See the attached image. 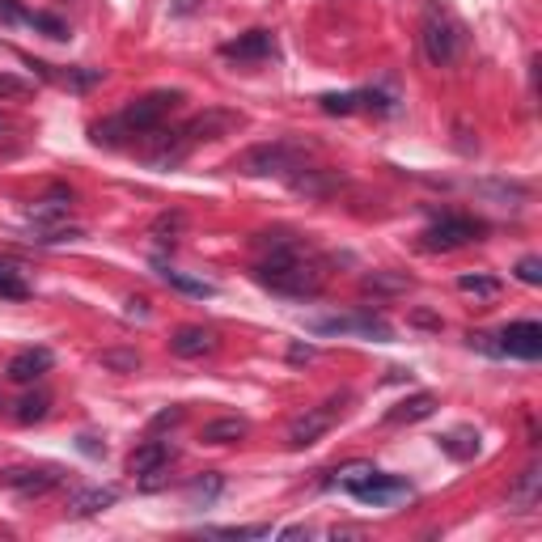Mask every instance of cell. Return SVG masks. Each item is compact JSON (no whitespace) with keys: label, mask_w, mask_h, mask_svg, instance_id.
I'll return each mask as SVG.
<instances>
[{"label":"cell","mask_w":542,"mask_h":542,"mask_svg":"<svg viewBox=\"0 0 542 542\" xmlns=\"http://www.w3.org/2000/svg\"><path fill=\"white\" fill-rule=\"evenodd\" d=\"M26 81L22 77H9V72H0V98H17V94H26Z\"/></svg>","instance_id":"d6a6232c"},{"label":"cell","mask_w":542,"mask_h":542,"mask_svg":"<svg viewBox=\"0 0 542 542\" xmlns=\"http://www.w3.org/2000/svg\"><path fill=\"white\" fill-rule=\"evenodd\" d=\"M51 365H56V356H51L47 348H22L13 360H9V382L17 386H30V382H39L43 373H51Z\"/></svg>","instance_id":"4fadbf2b"},{"label":"cell","mask_w":542,"mask_h":542,"mask_svg":"<svg viewBox=\"0 0 542 542\" xmlns=\"http://www.w3.org/2000/svg\"><path fill=\"white\" fill-rule=\"evenodd\" d=\"M318 106L327 115H356V111H390V98L377 89H356V94H322Z\"/></svg>","instance_id":"7c38bea8"},{"label":"cell","mask_w":542,"mask_h":542,"mask_svg":"<svg viewBox=\"0 0 542 542\" xmlns=\"http://www.w3.org/2000/svg\"><path fill=\"white\" fill-rule=\"evenodd\" d=\"M204 534L208 538H238V542H246V538H271V526H212Z\"/></svg>","instance_id":"f1b7e54d"},{"label":"cell","mask_w":542,"mask_h":542,"mask_svg":"<svg viewBox=\"0 0 542 542\" xmlns=\"http://www.w3.org/2000/svg\"><path fill=\"white\" fill-rule=\"evenodd\" d=\"M221 348V339H216L212 327H178L170 335V352L183 356V360H195V356H212Z\"/></svg>","instance_id":"5bb4252c"},{"label":"cell","mask_w":542,"mask_h":542,"mask_svg":"<svg viewBox=\"0 0 542 542\" xmlns=\"http://www.w3.org/2000/svg\"><path fill=\"white\" fill-rule=\"evenodd\" d=\"M183 89H157V94H144V98H136L132 106H123V115H119V123L128 128V136H136V132H157L161 123H166L178 106H183Z\"/></svg>","instance_id":"277c9868"},{"label":"cell","mask_w":542,"mask_h":542,"mask_svg":"<svg viewBox=\"0 0 542 542\" xmlns=\"http://www.w3.org/2000/svg\"><path fill=\"white\" fill-rule=\"evenodd\" d=\"M178 225H183V212H166V216H157L153 233H157V238H161V233H178Z\"/></svg>","instance_id":"836d02e7"},{"label":"cell","mask_w":542,"mask_h":542,"mask_svg":"<svg viewBox=\"0 0 542 542\" xmlns=\"http://www.w3.org/2000/svg\"><path fill=\"white\" fill-rule=\"evenodd\" d=\"M238 115L233 111H204V115H195V119H187L178 132H170L166 136V149L161 153H153V166H178L195 144H204V140H221V136H229L233 128H238Z\"/></svg>","instance_id":"7a4b0ae2"},{"label":"cell","mask_w":542,"mask_h":542,"mask_svg":"<svg viewBox=\"0 0 542 542\" xmlns=\"http://www.w3.org/2000/svg\"><path fill=\"white\" fill-rule=\"evenodd\" d=\"M178 420H183V407H170V411H161L157 420H153V432H157V428H174Z\"/></svg>","instance_id":"e575fe53"},{"label":"cell","mask_w":542,"mask_h":542,"mask_svg":"<svg viewBox=\"0 0 542 542\" xmlns=\"http://www.w3.org/2000/svg\"><path fill=\"white\" fill-rule=\"evenodd\" d=\"M102 369H115V373H136L140 369V352H102Z\"/></svg>","instance_id":"4dcf8cb0"},{"label":"cell","mask_w":542,"mask_h":542,"mask_svg":"<svg viewBox=\"0 0 542 542\" xmlns=\"http://www.w3.org/2000/svg\"><path fill=\"white\" fill-rule=\"evenodd\" d=\"M496 356L538 360L542 356V327L538 322H509V327L496 335Z\"/></svg>","instance_id":"8fae6325"},{"label":"cell","mask_w":542,"mask_h":542,"mask_svg":"<svg viewBox=\"0 0 542 542\" xmlns=\"http://www.w3.org/2000/svg\"><path fill=\"white\" fill-rule=\"evenodd\" d=\"M72 200H77V195H72L68 187H56L47 195V200H39V204H30V212H26V221L30 225H39V229H47V225H56L60 216H68V208H72Z\"/></svg>","instance_id":"e0dca14e"},{"label":"cell","mask_w":542,"mask_h":542,"mask_svg":"<svg viewBox=\"0 0 542 542\" xmlns=\"http://www.w3.org/2000/svg\"><path fill=\"white\" fill-rule=\"evenodd\" d=\"M0 297H5V301H26L30 297L26 271L17 267L13 259H0Z\"/></svg>","instance_id":"44dd1931"},{"label":"cell","mask_w":542,"mask_h":542,"mask_svg":"<svg viewBox=\"0 0 542 542\" xmlns=\"http://www.w3.org/2000/svg\"><path fill=\"white\" fill-rule=\"evenodd\" d=\"M115 500H119V487H81V492H72L68 513L72 517H94L102 509H111Z\"/></svg>","instance_id":"ac0fdd59"},{"label":"cell","mask_w":542,"mask_h":542,"mask_svg":"<svg viewBox=\"0 0 542 542\" xmlns=\"http://www.w3.org/2000/svg\"><path fill=\"white\" fill-rule=\"evenodd\" d=\"M288 360H297V365H301V360H314V348H310V343H305V348H301V343H297V348L288 352Z\"/></svg>","instance_id":"d590c367"},{"label":"cell","mask_w":542,"mask_h":542,"mask_svg":"<svg viewBox=\"0 0 542 542\" xmlns=\"http://www.w3.org/2000/svg\"><path fill=\"white\" fill-rule=\"evenodd\" d=\"M221 492H225V479H221V475H200V479H191L187 500H191V504H204V509H208V504L221 496Z\"/></svg>","instance_id":"4316f807"},{"label":"cell","mask_w":542,"mask_h":542,"mask_svg":"<svg viewBox=\"0 0 542 542\" xmlns=\"http://www.w3.org/2000/svg\"><path fill=\"white\" fill-rule=\"evenodd\" d=\"M157 276L166 280L170 288H178V293H191V297H216V284L195 280V276H187V271H174V267H166V263H157Z\"/></svg>","instance_id":"7402d4cb"},{"label":"cell","mask_w":542,"mask_h":542,"mask_svg":"<svg viewBox=\"0 0 542 542\" xmlns=\"http://www.w3.org/2000/svg\"><path fill=\"white\" fill-rule=\"evenodd\" d=\"M441 445V454H449L454 462H471L479 454V432L475 428H454V432H445V437H437Z\"/></svg>","instance_id":"ffe728a7"},{"label":"cell","mask_w":542,"mask_h":542,"mask_svg":"<svg viewBox=\"0 0 542 542\" xmlns=\"http://www.w3.org/2000/svg\"><path fill=\"white\" fill-rule=\"evenodd\" d=\"M5 128H9V119H5V115H0V132H5Z\"/></svg>","instance_id":"f35d334b"},{"label":"cell","mask_w":542,"mask_h":542,"mask_svg":"<svg viewBox=\"0 0 542 542\" xmlns=\"http://www.w3.org/2000/svg\"><path fill=\"white\" fill-rule=\"evenodd\" d=\"M517 280H521V284H530V288L542 284V259H534V255H530V259H521V263H517Z\"/></svg>","instance_id":"1f68e13d"},{"label":"cell","mask_w":542,"mask_h":542,"mask_svg":"<svg viewBox=\"0 0 542 542\" xmlns=\"http://www.w3.org/2000/svg\"><path fill=\"white\" fill-rule=\"evenodd\" d=\"M432 411H437V399H432V394H411V399H403L394 411H386V424H390V428L415 424V420H428Z\"/></svg>","instance_id":"d6986e66"},{"label":"cell","mask_w":542,"mask_h":542,"mask_svg":"<svg viewBox=\"0 0 542 542\" xmlns=\"http://www.w3.org/2000/svg\"><path fill=\"white\" fill-rule=\"evenodd\" d=\"M246 432H250V424L238 420V415H229V420H212V424H204V441H208V445H229V441H242Z\"/></svg>","instance_id":"603a6c76"},{"label":"cell","mask_w":542,"mask_h":542,"mask_svg":"<svg viewBox=\"0 0 542 542\" xmlns=\"http://www.w3.org/2000/svg\"><path fill=\"white\" fill-rule=\"evenodd\" d=\"M47 411H51V394L34 390V394H26V399L13 407V420L17 424H39V420H47Z\"/></svg>","instance_id":"d4e9b609"},{"label":"cell","mask_w":542,"mask_h":542,"mask_svg":"<svg viewBox=\"0 0 542 542\" xmlns=\"http://www.w3.org/2000/svg\"><path fill=\"white\" fill-rule=\"evenodd\" d=\"M0 483L30 500V496H47L51 487H60L64 471L60 466H9V471H0Z\"/></svg>","instance_id":"9c48e42d"},{"label":"cell","mask_w":542,"mask_h":542,"mask_svg":"<svg viewBox=\"0 0 542 542\" xmlns=\"http://www.w3.org/2000/svg\"><path fill=\"white\" fill-rule=\"evenodd\" d=\"M310 331L314 335H360V339H373V343L394 339V327L386 318H377L373 310H356V314H339V318H314Z\"/></svg>","instance_id":"52a82bcc"},{"label":"cell","mask_w":542,"mask_h":542,"mask_svg":"<svg viewBox=\"0 0 542 542\" xmlns=\"http://www.w3.org/2000/svg\"><path fill=\"white\" fill-rule=\"evenodd\" d=\"M458 288H462V293H471V297L492 301L500 293V280L496 276H458Z\"/></svg>","instance_id":"83f0119b"},{"label":"cell","mask_w":542,"mask_h":542,"mask_svg":"<svg viewBox=\"0 0 542 542\" xmlns=\"http://www.w3.org/2000/svg\"><path fill=\"white\" fill-rule=\"evenodd\" d=\"M487 233L483 221H475V216H466V212H445L441 221H432L424 229V250H458V246H471L479 242Z\"/></svg>","instance_id":"8992f818"},{"label":"cell","mask_w":542,"mask_h":542,"mask_svg":"<svg viewBox=\"0 0 542 542\" xmlns=\"http://www.w3.org/2000/svg\"><path fill=\"white\" fill-rule=\"evenodd\" d=\"M221 56L225 60H267V56H276V39H271V30H246L221 47Z\"/></svg>","instance_id":"9a60e30c"},{"label":"cell","mask_w":542,"mask_h":542,"mask_svg":"<svg viewBox=\"0 0 542 542\" xmlns=\"http://www.w3.org/2000/svg\"><path fill=\"white\" fill-rule=\"evenodd\" d=\"M144 305H149L144 297H132V301H128V314H132V318H144V314H149V310H144Z\"/></svg>","instance_id":"8d00e7d4"},{"label":"cell","mask_w":542,"mask_h":542,"mask_svg":"<svg viewBox=\"0 0 542 542\" xmlns=\"http://www.w3.org/2000/svg\"><path fill=\"white\" fill-rule=\"evenodd\" d=\"M305 166V144H293V140H276V144H259V149H250L242 153L238 161V170L242 174H293Z\"/></svg>","instance_id":"5b68a950"},{"label":"cell","mask_w":542,"mask_h":542,"mask_svg":"<svg viewBox=\"0 0 542 542\" xmlns=\"http://www.w3.org/2000/svg\"><path fill=\"white\" fill-rule=\"evenodd\" d=\"M263 259L255 263V280L276 297L288 301H310L331 280V259L314 250L297 233H263L259 238Z\"/></svg>","instance_id":"6da1fadb"},{"label":"cell","mask_w":542,"mask_h":542,"mask_svg":"<svg viewBox=\"0 0 542 542\" xmlns=\"http://www.w3.org/2000/svg\"><path fill=\"white\" fill-rule=\"evenodd\" d=\"M352 496L360 504H373V509H390V504H399L411 496V483L403 475H382V471H373L360 487H352Z\"/></svg>","instance_id":"30bf717a"},{"label":"cell","mask_w":542,"mask_h":542,"mask_svg":"<svg viewBox=\"0 0 542 542\" xmlns=\"http://www.w3.org/2000/svg\"><path fill=\"white\" fill-rule=\"evenodd\" d=\"M365 288L373 293H407L411 288V276H386V271H373V276H365Z\"/></svg>","instance_id":"f546056e"},{"label":"cell","mask_w":542,"mask_h":542,"mask_svg":"<svg viewBox=\"0 0 542 542\" xmlns=\"http://www.w3.org/2000/svg\"><path fill=\"white\" fill-rule=\"evenodd\" d=\"M420 43H424V56L428 64H437V68H449L458 56H462V47H466V34L458 26V17L441 9V5H428L424 9V22H420Z\"/></svg>","instance_id":"3957f363"},{"label":"cell","mask_w":542,"mask_h":542,"mask_svg":"<svg viewBox=\"0 0 542 542\" xmlns=\"http://www.w3.org/2000/svg\"><path fill=\"white\" fill-rule=\"evenodd\" d=\"M314 530L310 526H288V530H280V538H310Z\"/></svg>","instance_id":"74e56055"},{"label":"cell","mask_w":542,"mask_h":542,"mask_svg":"<svg viewBox=\"0 0 542 542\" xmlns=\"http://www.w3.org/2000/svg\"><path fill=\"white\" fill-rule=\"evenodd\" d=\"M538 479H542L538 466H526V471H521L517 487L509 492V504H513L517 513H526V509H534V504H538Z\"/></svg>","instance_id":"cb8c5ba5"},{"label":"cell","mask_w":542,"mask_h":542,"mask_svg":"<svg viewBox=\"0 0 542 542\" xmlns=\"http://www.w3.org/2000/svg\"><path fill=\"white\" fill-rule=\"evenodd\" d=\"M343 403H348V394H339V399H327L322 407H310L305 415H297V420L288 424V445H293V449H305V445L322 441V437H327V432L335 428Z\"/></svg>","instance_id":"ba28073f"},{"label":"cell","mask_w":542,"mask_h":542,"mask_svg":"<svg viewBox=\"0 0 542 542\" xmlns=\"http://www.w3.org/2000/svg\"><path fill=\"white\" fill-rule=\"evenodd\" d=\"M174 462V445L170 441H144L140 449H132L128 458V475H153V471H166Z\"/></svg>","instance_id":"2e32d148"},{"label":"cell","mask_w":542,"mask_h":542,"mask_svg":"<svg viewBox=\"0 0 542 542\" xmlns=\"http://www.w3.org/2000/svg\"><path fill=\"white\" fill-rule=\"evenodd\" d=\"M373 471H377L373 462H348V466H339V471H335L327 483H331V487H343V492H352V487H360Z\"/></svg>","instance_id":"484cf974"}]
</instances>
